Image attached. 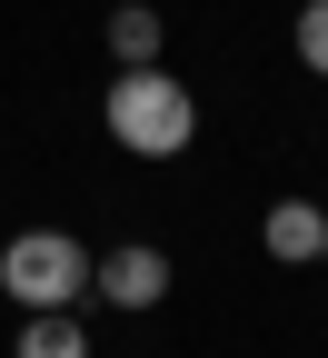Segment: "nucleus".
Listing matches in <instances>:
<instances>
[{
    "label": "nucleus",
    "instance_id": "nucleus-4",
    "mask_svg": "<svg viewBox=\"0 0 328 358\" xmlns=\"http://www.w3.org/2000/svg\"><path fill=\"white\" fill-rule=\"evenodd\" d=\"M259 249H269V259H289V268L318 259V249H328V209H318V199H278V209L259 219Z\"/></svg>",
    "mask_w": 328,
    "mask_h": 358
},
{
    "label": "nucleus",
    "instance_id": "nucleus-5",
    "mask_svg": "<svg viewBox=\"0 0 328 358\" xmlns=\"http://www.w3.org/2000/svg\"><path fill=\"white\" fill-rule=\"evenodd\" d=\"M20 358H90V329L70 308H30L20 319Z\"/></svg>",
    "mask_w": 328,
    "mask_h": 358
},
{
    "label": "nucleus",
    "instance_id": "nucleus-6",
    "mask_svg": "<svg viewBox=\"0 0 328 358\" xmlns=\"http://www.w3.org/2000/svg\"><path fill=\"white\" fill-rule=\"evenodd\" d=\"M110 60H120V70H150V60H159V10H139V0L110 10Z\"/></svg>",
    "mask_w": 328,
    "mask_h": 358
},
{
    "label": "nucleus",
    "instance_id": "nucleus-3",
    "mask_svg": "<svg viewBox=\"0 0 328 358\" xmlns=\"http://www.w3.org/2000/svg\"><path fill=\"white\" fill-rule=\"evenodd\" d=\"M90 289H100L110 308H129V319H139V308H159V299H169V259H159L150 239H120L110 259H90Z\"/></svg>",
    "mask_w": 328,
    "mask_h": 358
},
{
    "label": "nucleus",
    "instance_id": "nucleus-1",
    "mask_svg": "<svg viewBox=\"0 0 328 358\" xmlns=\"http://www.w3.org/2000/svg\"><path fill=\"white\" fill-rule=\"evenodd\" d=\"M100 120H110V140H120L129 159H179V150L199 140V100H190V80H169L159 60H150V70H120L110 100H100Z\"/></svg>",
    "mask_w": 328,
    "mask_h": 358
},
{
    "label": "nucleus",
    "instance_id": "nucleus-8",
    "mask_svg": "<svg viewBox=\"0 0 328 358\" xmlns=\"http://www.w3.org/2000/svg\"><path fill=\"white\" fill-rule=\"evenodd\" d=\"M318 259H328V249H318Z\"/></svg>",
    "mask_w": 328,
    "mask_h": 358
},
{
    "label": "nucleus",
    "instance_id": "nucleus-7",
    "mask_svg": "<svg viewBox=\"0 0 328 358\" xmlns=\"http://www.w3.org/2000/svg\"><path fill=\"white\" fill-rule=\"evenodd\" d=\"M299 60L328 80V0H299Z\"/></svg>",
    "mask_w": 328,
    "mask_h": 358
},
{
    "label": "nucleus",
    "instance_id": "nucleus-2",
    "mask_svg": "<svg viewBox=\"0 0 328 358\" xmlns=\"http://www.w3.org/2000/svg\"><path fill=\"white\" fill-rule=\"evenodd\" d=\"M0 289H10V308H80L90 249L70 229H20L10 249H0Z\"/></svg>",
    "mask_w": 328,
    "mask_h": 358
}]
</instances>
